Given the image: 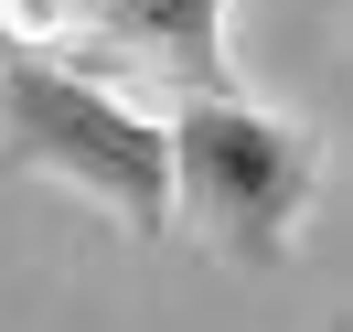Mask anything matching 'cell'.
<instances>
[{
	"label": "cell",
	"instance_id": "7a4b0ae2",
	"mask_svg": "<svg viewBox=\"0 0 353 332\" xmlns=\"http://www.w3.org/2000/svg\"><path fill=\"white\" fill-rule=\"evenodd\" d=\"M161 161H172V215H193L236 257H279L310 215V139L289 118H268L257 97H182L161 118Z\"/></svg>",
	"mask_w": 353,
	"mask_h": 332
},
{
	"label": "cell",
	"instance_id": "6da1fadb",
	"mask_svg": "<svg viewBox=\"0 0 353 332\" xmlns=\"http://www.w3.org/2000/svg\"><path fill=\"white\" fill-rule=\"evenodd\" d=\"M0 161L97 193L108 215H129V236H172L161 118H139L118 86L54 65V54H11V65H0Z\"/></svg>",
	"mask_w": 353,
	"mask_h": 332
},
{
	"label": "cell",
	"instance_id": "3957f363",
	"mask_svg": "<svg viewBox=\"0 0 353 332\" xmlns=\"http://www.w3.org/2000/svg\"><path fill=\"white\" fill-rule=\"evenodd\" d=\"M108 43L150 54L182 97H236V75H225V0H108Z\"/></svg>",
	"mask_w": 353,
	"mask_h": 332
}]
</instances>
